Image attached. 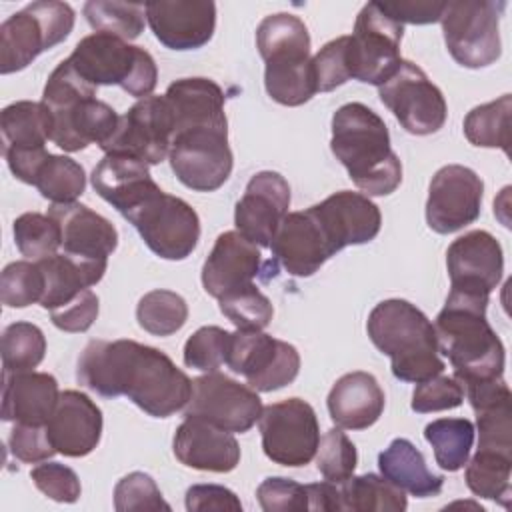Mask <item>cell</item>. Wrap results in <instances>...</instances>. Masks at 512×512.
<instances>
[{"mask_svg":"<svg viewBox=\"0 0 512 512\" xmlns=\"http://www.w3.org/2000/svg\"><path fill=\"white\" fill-rule=\"evenodd\" d=\"M464 480L472 494L500 502L504 508L510 504V474L512 454L498 450L478 448L470 462L464 464Z\"/></svg>","mask_w":512,"mask_h":512,"instance_id":"d590c367","label":"cell"},{"mask_svg":"<svg viewBox=\"0 0 512 512\" xmlns=\"http://www.w3.org/2000/svg\"><path fill=\"white\" fill-rule=\"evenodd\" d=\"M52 324L64 332H86L98 318V296L86 288L68 304L50 312Z\"/></svg>","mask_w":512,"mask_h":512,"instance_id":"11a10c76","label":"cell"},{"mask_svg":"<svg viewBox=\"0 0 512 512\" xmlns=\"http://www.w3.org/2000/svg\"><path fill=\"white\" fill-rule=\"evenodd\" d=\"M488 298L450 290L434 322L438 352L450 360L462 386L504 374V344L486 320Z\"/></svg>","mask_w":512,"mask_h":512,"instance_id":"3957f363","label":"cell"},{"mask_svg":"<svg viewBox=\"0 0 512 512\" xmlns=\"http://www.w3.org/2000/svg\"><path fill=\"white\" fill-rule=\"evenodd\" d=\"M510 112V94L472 108L464 118L466 140L474 146L502 148L504 154H510Z\"/></svg>","mask_w":512,"mask_h":512,"instance_id":"74e56055","label":"cell"},{"mask_svg":"<svg viewBox=\"0 0 512 512\" xmlns=\"http://www.w3.org/2000/svg\"><path fill=\"white\" fill-rule=\"evenodd\" d=\"M30 478L34 486L54 502L72 504L80 498V478L66 464L44 460L30 470Z\"/></svg>","mask_w":512,"mask_h":512,"instance_id":"f907efd6","label":"cell"},{"mask_svg":"<svg viewBox=\"0 0 512 512\" xmlns=\"http://www.w3.org/2000/svg\"><path fill=\"white\" fill-rule=\"evenodd\" d=\"M0 128L6 152L46 150L50 140V114L42 102L18 100L0 114Z\"/></svg>","mask_w":512,"mask_h":512,"instance_id":"836d02e7","label":"cell"},{"mask_svg":"<svg viewBox=\"0 0 512 512\" xmlns=\"http://www.w3.org/2000/svg\"><path fill=\"white\" fill-rule=\"evenodd\" d=\"M146 20L162 46L170 50H196L214 36L216 4L210 0L146 2Z\"/></svg>","mask_w":512,"mask_h":512,"instance_id":"7402d4cb","label":"cell"},{"mask_svg":"<svg viewBox=\"0 0 512 512\" xmlns=\"http://www.w3.org/2000/svg\"><path fill=\"white\" fill-rule=\"evenodd\" d=\"M188 512H240V498L226 486L220 484H194L186 490Z\"/></svg>","mask_w":512,"mask_h":512,"instance_id":"9f6ffc18","label":"cell"},{"mask_svg":"<svg viewBox=\"0 0 512 512\" xmlns=\"http://www.w3.org/2000/svg\"><path fill=\"white\" fill-rule=\"evenodd\" d=\"M76 378L88 390L126 396L154 418H168L186 408L192 380L168 354L134 340H92L78 358Z\"/></svg>","mask_w":512,"mask_h":512,"instance_id":"6da1fadb","label":"cell"},{"mask_svg":"<svg viewBox=\"0 0 512 512\" xmlns=\"http://www.w3.org/2000/svg\"><path fill=\"white\" fill-rule=\"evenodd\" d=\"M404 26L388 18L376 2H368L356 16L354 32L346 42L350 78L382 86L400 66Z\"/></svg>","mask_w":512,"mask_h":512,"instance_id":"8fae6325","label":"cell"},{"mask_svg":"<svg viewBox=\"0 0 512 512\" xmlns=\"http://www.w3.org/2000/svg\"><path fill=\"white\" fill-rule=\"evenodd\" d=\"M74 28V10L66 2L38 0L0 24V72L24 70L44 50L64 42Z\"/></svg>","mask_w":512,"mask_h":512,"instance_id":"ba28073f","label":"cell"},{"mask_svg":"<svg viewBox=\"0 0 512 512\" xmlns=\"http://www.w3.org/2000/svg\"><path fill=\"white\" fill-rule=\"evenodd\" d=\"M58 398V382L52 374L34 370L4 374L2 420L46 426Z\"/></svg>","mask_w":512,"mask_h":512,"instance_id":"f1b7e54d","label":"cell"},{"mask_svg":"<svg viewBox=\"0 0 512 512\" xmlns=\"http://www.w3.org/2000/svg\"><path fill=\"white\" fill-rule=\"evenodd\" d=\"M226 366L244 376L256 392L280 390L292 384L300 372L298 350L262 330H238L230 334Z\"/></svg>","mask_w":512,"mask_h":512,"instance_id":"7c38bea8","label":"cell"},{"mask_svg":"<svg viewBox=\"0 0 512 512\" xmlns=\"http://www.w3.org/2000/svg\"><path fill=\"white\" fill-rule=\"evenodd\" d=\"M170 168L190 190L214 192L230 178L232 150L228 128L200 126L178 132L170 146Z\"/></svg>","mask_w":512,"mask_h":512,"instance_id":"9a60e30c","label":"cell"},{"mask_svg":"<svg viewBox=\"0 0 512 512\" xmlns=\"http://www.w3.org/2000/svg\"><path fill=\"white\" fill-rule=\"evenodd\" d=\"M12 232L16 248L32 262L56 254L58 246H62L60 226L50 214L24 212L14 220Z\"/></svg>","mask_w":512,"mask_h":512,"instance_id":"7bdbcfd3","label":"cell"},{"mask_svg":"<svg viewBox=\"0 0 512 512\" xmlns=\"http://www.w3.org/2000/svg\"><path fill=\"white\" fill-rule=\"evenodd\" d=\"M46 434L58 454L82 458L102 436V412L96 402L78 390L60 392L58 404L46 422Z\"/></svg>","mask_w":512,"mask_h":512,"instance_id":"603a6c76","label":"cell"},{"mask_svg":"<svg viewBox=\"0 0 512 512\" xmlns=\"http://www.w3.org/2000/svg\"><path fill=\"white\" fill-rule=\"evenodd\" d=\"M348 36H338L312 56V72L318 92H330L350 80L346 66Z\"/></svg>","mask_w":512,"mask_h":512,"instance_id":"816d5d0a","label":"cell"},{"mask_svg":"<svg viewBox=\"0 0 512 512\" xmlns=\"http://www.w3.org/2000/svg\"><path fill=\"white\" fill-rule=\"evenodd\" d=\"M38 264L46 280L40 306L50 312L68 304L86 288L98 284L108 268V262L80 260L64 252L42 258Z\"/></svg>","mask_w":512,"mask_h":512,"instance_id":"d6a6232c","label":"cell"},{"mask_svg":"<svg viewBox=\"0 0 512 512\" xmlns=\"http://www.w3.org/2000/svg\"><path fill=\"white\" fill-rule=\"evenodd\" d=\"M262 408V400L254 388L216 370L192 380V396L184 408V416L242 434L258 422Z\"/></svg>","mask_w":512,"mask_h":512,"instance_id":"2e32d148","label":"cell"},{"mask_svg":"<svg viewBox=\"0 0 512 512\" xmlns=\"http://www.w3.org/2000/svg\"><path fill=\"white\" fill-rule=\"evenodd\" d=\"M378 468L386 480L416 498L438 496L444 486V476L426 466L422 452L408 438H394L378 454Z\"/></svg>","mask_w":512,"mask_h":512,"instance_id":"1f68e13d","label":"cell"},{"mask_svg":"<svg viewBox=\"0 0 512 512\" xmlns=\"http://www.w3.org/2000/svg\"><path fill=\"white\" fill-rule=\"evenodd\" d=\"M90 180L98 196L122 216L158 188L148 164L128 154H104Z\"/></svg>","mask_w":512,"mask_h":512,"instance_id":"83f0119b","label":"cell"},{"mask_svg":"<svg viewBox=\"0 0 512 512\" xmlns=\"http://www.w3.org/2000/svg\"><path fill=\"white\" fill-rule=\"evenodd\" d=\"M124 218L138 230L144 244L164 260L188 258L200 240V218L182 198L156 188Z\"/></svg>","mask_w":512,"mask_h":512,"instance_id":"30bf717a","label":"cell"},{"mask_svg":"<svg viewBox=\"0 0 512 512\" xmlns=\"http://www.w3.org/2000/svg\"><path fill=\"white\" fill-rule=\"evenodd\" d=\"M464 400V388L454 376L436 374L424 382H418L412 394V410L420 414L458 408Z\"/></svg>","mask_w":512,"mask_h":512,"instance_id":"681fc988","label":"cell"},{"mask_svg":"<svg viewBox=\"0 0 512 512\" xmlns=\"http://www.w3.org/2000/svg\"><path fill=\"white\" fill-rule=\"evenodd\" d=\"M366 330L372 344L390 356L392 374L398 380L418 384L444 372L434 324L408 300L378 302L368 314Z\"/></svg>","mask_w":512,"mask_h":512,"instance_id":"277c9868","label":"cell"},{"mask_svg":"<svg viewBox=\"0 0 512 512\" xmlns=\"http://www.w3.org/2000/svg\"><path fill=\"white\" fill-rule=\"evenodd\" d=\"M272 256L288 274L306 278L334 256L322 228L310 210L288 212L278 226L272 244Z\"/></svg>","mask_w":512,"mask_h":512,"instance_id":"cb8c5ba5","label":"cell"},{"mask_svg":"<svg viewBox=\"0 0 512 512\" xmlns=\"http://www.w3.org/2000/svg\"><path fill=\"white\" fill-rule=\"evenodd\" d=\"M48 214L60 226L62 248L68 256L90 262H108V256L118 246L114 224L80 202L52 204Z\"/></svg>","mask_w":512,"mask_h":512,"instance_id":"4316f807","label":"cell"},{"mask_svg":"<svg viewBox=\"0 0 512 512\" xmlns=\"http://www.w3.org/2000/svg\"><path fill=\"white\" fill-rule=\"evenodd\" d=\"M474 432L468 418H438L426 424L424 438L434 450L436 464L446 472H456L470 458Z\"/></svg>","mask_w":512,"mask_h":512,"instance_id":"8d00e7d4","label":"cell"},{"mask_svg":"<svg viewBox=\"0 0 512 512\" xmlns=\"http://www.w3.org/2000/svg\"><path fill=\"white\" fill-rule=\"evenodd\" d=\"M484 182L468 166H442L430 180L426 222L438 234H452L478 220Z\"/></svg>","mask_w":512,"mask_h":512,"instance_id":"ac0fdd59","label":"cell"},{"mask_svg":"<svg viewBox=\"0 0 512 512\" xmlns=\"http://www.w3.org/2000/svg\"><path fill=\"white\" fill-rule=\"evenodd\" d=\"M180 464L204 472H232L240 462V446L232 432L206 420L184 416L172 440Z\"/></svg>","mask_w":512,"mask_h":512,"instance_id":"484cf974","label":"cell"},{"mask_svg":"<svg viewBox=\"0 0 512 512\" xmlns=\"http://www.w3.org/2000/svg\"><path fill=\"white\" fill-rule=\"evenodd\" d=\"M260 246L238 230L222 232L202 266V286L212 298L254 284L260 274Z\"/></svg>","mask_w":512,"mask_h":512,"instance_id":"d4e9b609","label":"cell"},{"mask_svg":"<svg viewBox=\"0 0 512 512\" xmlns=\"http://www.w3.org/2000/svg\"><path fill=\"white\" fill-rule=\"evenodd\" d=\"M114 508L118 512L172 510L170 504L162 498V492L156 486L154 478L144 472H130L118 480L114 488Z\"/></svg>","mask_w":512,"mask_h":512,"instance_id":"c3c4849f","label":"cell"},{"mask_svg":"<svg viewBox=\"0 0 512 512\" xmlns=\"http://www.w3.org/2000/svg\"><path fill=\"white\" fill-rule=\"evenodd\" d=\"M136 320L142 330L154 336H170L188 320L186 300L172 290H152L136 306Z\"/></svg>","mask_w":512,"mask_h":512,"instance_id":"b9f144b4","label":"cell"},{"mask_svg":"<svg viewBox=\"0 0 512 512\" xmlns=\"http://www.w3.org/2000/svg\"><path fill=\"white\" fill-rule=\"evenodd\" d=\"M168 108L174 120V134L200 128H228L224 112V92L208 78H180L168 86L164 92Z\"/></svg>","mask_w":512,"mask_h":512,"instance_id":"f546056e","label":"cell"},{"mask_svg":"<svg viewBox=\"0 0 512 512\" xmlns=\"http://www.w3.org/2000/svg\"><path fill=\"white\" fill-rule=\"evenodd\" d=\"M326 404L336 426L346 430H366L382 416L386 398L372 374L356 370L334 382Z\"/></svg>","mask_w":512,"mask_h":512,"instance_id":"4dcf8cb0","label":"cell"},{"mask_svg":"<svg viewBox=\"0 0 512 512\" xmlns=\"http://www.w3.org/2000/svg\"><path fill=\"white\" fill-rule=\"evenodd\" d=\"M0 354L4 374L34 370L46 354L44 332L32 322H14L2 332Z\"/></svg>","mask_w":512,"mask_h":512,"instance_id":"60d3db41","label":"cell"},{"mask_svg":"<svg viewBox=\"0 0 512 512\" xmlns=\"http://www.w3.org/2000/svg\"><path fill=\"white\" fill-rule=\"evenodd\" d=\"M44 272L38 262L18 260L8 264L0 276V300L8 308H26L44 296Z\"/></svg>","mask_w":512,"mask_h":512,"instance_id":"f6af8a7d","label":"cell"},{"mask_svg":"<svg viewBox=\"0 0 512 512\" xmlns=\"http://www.w3.org/2000/svg\"><path fill=\"white\" fill-rule=\"evenodd\" d=\"M8 446L12 456L26 464H38L56 454L46 434V426L14 422V428L10 430V436H8Z\"/></svg>","mask_w":512,"mask_h":512,"instance_id":"db71d44e","label":"cell"},{"mask_svg":"<svg viewBox=\"0 0 512 512\" xmlns=\"http://www.w3.org/2000/svg\"><path fill=\"white\" fill-rule=\"evenodd\" d=\"M264 454L280 466H306L318 450L320 426L314 408L302 398H288L262 408L258 418Z\"/></svg>","mask_w":512,"mask_h":512,"instance_id":"4fadbf2b","label":"cell"},{"mask_svg":"<svg viewBox=\"0 0 512 512\" xmlns=\"http://www.w3.org/2000/svg\"><path fill=\"white\" fill-rule=\"evenodd\" d=\"M218 304L220 312L238 330H262L274 316L272 302L256 288V284H248L224 294L218 298Z\"/></svg>","mask_w":512,"mask_h":512,"instance_id":"ee69618b","label":"cell"},{"mask_svg":"<svg viewBox=\"0 0 512 512\" xmlns=\"http://www.w3.org/2000/svg\"><path fill=\"white\" fill-rule=\"evenodd\" d=\"M256 46L266 64L264 86L282 106H302L318 90L306 24L288 12L266 16L256 28Z\"/></svg>","mask_w":512,"mask_h":512,"instance_id":"8992f818","label":"cell"},{"mask_svg":"<svg viewBox=\"0 0 512 512\" xmlns=\"http://www.w3.org/2000/svg\"><path fill=\"white\" fill-rule=\"evenodd\" d=\"M230 332L220 326L198 328L184 344V364L202 372H216L226 364Z\"/></svg>","mask_w":512,"mask_h":512,"instance_id":"7dc6e473","label":"cell"},{"mask_svg":"<svg viewBox=\"0 0 512 512\" xmlns=\"http://www.w3.org/2000/svg\"><path fill=\"white\" fill-rule=\"evenodd\" d=\"M290 208V186L272 170L250 178L234 210L236 230L260 248H270L272 238Z\"/></svg>","mask_w":512,"mask_h":512,"instance_id":"d6986e66","label":"cell"},{"mask_svg":"<svg viewBox=\"0 0 512 512\" xmlns=\"http://www.w3.org/2000/svg\"><path fill=\"white\" fill-rule=\"evenodd\" d=\"M450 290L490 296L504 272L500 242L486 230H472L456 238L446 250Z\"/></svg>","mask_w":512,"mask_h":512,"instance_id":"ffe728a7","label":"cell"},{"mask_svg":"<svg viewBox=\"0 0 512 512\" xmlns=\"http://www.w3.org/2000/svg\"><path fill=\"white\" fill-rule=\"evenodd\" d=\"M174 120L164 96H146L118 120L116 132L100 148L104 154H128L148 166L168 158Z\"/></svg>","mask_w":512,"mask_h":512,"instance_id":"e0dca14e","label":"cell"},{"mask_svg":"<svg viewBox=\"0 0 512 512\" xmlns=\"http://www.w3.org/2000/svg\"><path fill=\"white\" fill-rule=\"evenodd\" d=\"M504 2L448 0L440 22L450 56L464 68H484L502 54L500 16Z\"/></svg>","mask_w":512,"mask_h":512,"instance_id":"9c48e42d","label":"cell"},{"mask_svg":"<svg viewBox=\"0 0 512 512\" xmlns=\"http://www.w3.org/2000/svg\"><path fill=\"white\" fill-rule=\"evenodd\" d=\"M332 252L374 240L382 226L380 208L360 192L340 190L308 208Z\"/></svg>","mask_w":512,"mask_h":512,"instance_id":"44dd1931","label":"cell"},{"mask_svg":"<svg viewBox=\"0 0 512 512\" xmlns=\"http://www.w3.org/2000/svg\"><path fill=\"white\" fill-rule=\"evenodd\" d=\"M378 96L410 134H434L446 122L448 106L442 90L410 60H402L398 70L378 86Z\"/></svg>","mask_w":512,"mask_h":512,"instance_id":"5bb4252c","label":"cell"},{"mask_svg":"<svg viewBox=\"0 0 512 512\" xmlns=\"http://www.w3.org/2000/svg\"><path fill=\"white\" fill-rule=\"evenodd\" d=\"M66 60L94 88L120 86L140 100L150 96L158 82V68L150 52L104 32L84 36Z\"/></svg>","mask_w":512,"mask_h":512,"instance_id":"52a82bcc","label":"cell"},{"mask_svg":"<svg viewBox=\"0 0 512 512\" xmlns=\"http://www.w3.org/2000/svg\"><path fill=\"white\" fill-rule=\"evenodd\" d=\"M330 150L366 196H388L402 182L388 126L362 102H348L334 112Z\"/></svg>","mask_w":512,"mask_h":512,"instance_id":"7a4b0ae2","label":"cell"},{"mask_svg":"<svg viewBox=\"0 0 512 512\" xmlns=\"http://www.w3.org/2000/svg\"><path fill=\"white\" fill-rule=\"evenodd\" d=\"M42 104L50 114V140L64 152H80L90 144H106L120 116L96 98V88L62 60L44 86Z\"/></svg>","mask_w":512,"mask_h":512,"instance_id":"5b68a950","label":"cell"},{"mask_svg":"<svg viewBox=\"0 0 512 512\" xmlns=\"http://www.w3.org/2000/svg\"><path fill=\"white\" fill-rule=\"evenodd\" d=\"M34 186L52 204H70L84 194L86 172L68 156L48 154L36 174Z\"/></svg>","mask_w":512,"mask_h":512,"instance_id":"f35d334b","label":"cell"},{"mask_svg":"<svg viewBox=\"0 0 512 512\" xmlns=\"http://www.w3.org/2000/svg\"><path fill=\"white\" fill-rule=\"evenodd\" d=\"M378 8L398 24H434L440 22L446 2L432 0H400V2H376Z\"/></svg>","mask_w":512,"mask_h":512,"instance_id":"6f0895ef","label":"cell"},{"mask_svg":"<svg viewBox=\"0 0 512 512\" xmlns=\"http://www.w3.org/2000/svg\"><path fill=\"white\" fill-rule=\"evenodd\" d=\"M338 486L342 512H402L408 506L404 492L378 474H352Z\"/></svg>","mask_w":512,"mask_h":512,"instance_id":"e575fe53","label":"cell"},{"mask_svg":"<svg viewBox=\"0 0 512 512\" xmlns=\"http://www.w3.org/2000/svg\"><path fill=\"white\" fill-rule=\"evenodd\" d=\"M84 16L96 32L112 34L122 40H134L144 30L146 4L90 0L84 4Z\"/></svg>","mask_w":512,"mask_h":512,"instance_id":"ab89813d","label":"cell"},{"mask_svg":"<svg viewBox=\"0 0 512 512\" xmlns=\"http://www.w3.org/2000/svg\"><path fill=\"white\" fill-rule=\"evenodd\" d=\"M358 464V452L354 442L340 430L330 428L318 444L316 450V468L328 482L348 480Z\"/></svg>","mask_w":512,"mask_h":512,"instance_id":"bcb514c9","label":"cell"},{"mask_svg":"<svg viewBox=\"0 0 512 512\" xmlns=\"http://www.w3.org/2000/svg\"><path fill=\"white\" fill-rule=\"evenodd\" d=\"M260 508L266 512H302L308 510L306 486L296 480L270 476L256 490Z\"/></svg>","mask_w":512,"mask_h":512,"instance_id":"f5cc1de1","label":"cell"},{"mask_svg":"<svg viewBox=\"0 0 512 512\" xmlns=\"http://www.w3.org/2000/svg\"><path fill=\"white\" fill-rule=\"evenodd\" d=\"M308 494V510H320V512H342V498H340V486L336 482H316L306 484Z\"/></svg>","mask_w":512,"mask_h":512,"instance_id":"680465c9","label":"cell"}]
</instances>
